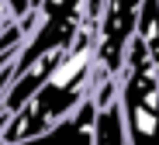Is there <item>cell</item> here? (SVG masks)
Segmentation results:
<instances>
[{
  "label": "cell",
  "instance_id": "cell-1",
  "mask_svg": "<svg viewBox=\"0 0 159 145\" xmlns=\"http://www.w3.org/2000/svg\"><path fill=\"white\" fill-rule=\"evenodd\" d=\"M93 62H97V24H83L69 52L56 62L45 76V83L28 97L21 111L11 114V121L0 131L4 145H17L31 135H42L52 128L62 114H69L83 97L93 93Z\"/></svg>",
  "mask_w": 159,
  "mask_h": 145
},
{
  "label": "cell",
  "instance_id": "cell-2",
  "mask_svg": "<svg viewBox=\"0 0 159 145\" xmlns=\"http://www.w3.org/2000/svg\"><path fill=\"white\" fill-rule=\"evenodd\" d=\"M93 121H97V104H93V97H83L52 128L24 138L17 145H93Z\"/></svg>",
  "mask_w": 159,
  "mask_h": 145
},
{
  "label": "cell",
  "instance_id": "cell-3",
  "mask_svg": "<svg viewBox=\"0 0 159 145\" xmlns=\"http://www.w3.org/2000/svg\"><path fill=\"white\" fill-rule=\"evenodd\" d=\"M93 145H128V135H125V114H121V100H118V97L97 107Z\"/></svg>",
  "mask_w": 159,
  "mask_h": 145
},
{
  "label": "cell",
  "instance_id": "cell-4",
  "mask_svg": "<svg viewBox=\"0 0 159 145\" xmlns=\"http://www.w3.org/2000/svg\"><path fill=\"white\" fill-rule=\"evenodd\" d=\"M4 4H7V11H11V17H14V21L28 17V14L35 11V4H31V0H4Z\"/></svg>",
  "mask_w": 159,
  "mask_h": 145
},
{
  "label": "cell",
  "instance_id": "cell-5",
  "mask_svg": "<svg viewBox=\"0 0 159 145\" xmlns=\"http://www.w3.org/2000/svg\"><path fill=\"white\" fill-rule=\"evenodd\" d=\"M31 4H35V11H38V4H42V0H31Z\"/></svg>",
  "mask_w": 159,
  "mask_h": 145
}]
</instances>
